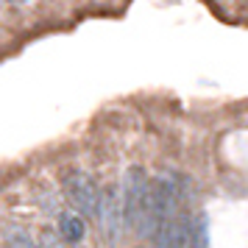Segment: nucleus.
I'll use <instances>...</instances> for the list:
<instances>
[{
  "instance_id": "3",
  "label": "nucleus",
  "mask_w": 248,
  "mask_h": 248,
  "mask_svg": "<svg viewBox=\"0 0 248 248\" xmlns=\"http://www.w3.org/2000/svg\"><path fill=\"white\" fill-rule=\"evenodd\" d=\"M114 206H117L114 192L112 190L101 192V209H98V215H103V229H106L109 234L117 232V212H114Z\"/></svg>"
},
{
  "instance_id": "1",
  "label": "nucleus",
  "mask_w": 248,
  "mask_h": 248,
  "mask_svg": "<svg viewBox=\"0 0 248 248\" xmlns=\"http://www.w3.org/2000/svg\"><path fill=\"white\" fill-rule=\"evenodd\" d=\"M123 220L142 234H151V181L142 168H128L123 179Z\"/></svg>"
},
{
  "instance_id": "4",
  "label": "nucleus",
  "mask_w": 248,
  "mask_h": 248,
  "mask_svg": "<svg viewBox=\"0 0 248 248\" xmlns=\"http://www.w3.org/2000/svg\"><path fill=\"white\" fill-rule=\"evenodd\" d=\"M59 232H62V237L67 243H81V237H84V220H81L78 215H62L59 217Z\"/></svg>"
},
{
  "instance_id": "5",
  "label": "nucleus",
  "mask_w": 248,
  "mask_h": 248,
  "mask_svg": "<svg viewBox=\"0 0 248 248\" xmlns=\"http://www.w3.org/2000/svg\"><path fill=\"white\" fill-rule=\"evenodd\" d=\"M9 248H42V246L31 243L25 234H12V237H9Z\"/></svg>"
},
{
  "instance_id": "2",
  "label": "nucleus",
  "mask_w": 248,
  "mask_h": 248,
  "mask_svg": "<svg viewBox=\"0 0 248 248\" xmlns=\"http://www.w3.org/2000/svg\"><path fill=\"white\" fill-rule=\"evenodd\" d=\"M62 187H64V195L70 198V203L81 215H87V217L98 215V209H101V190L87 173H67L62 179Z\"/></svg>"
},
{
  "instance_id": "6",
  "label": "nucleus",
  "mask_w": 248,
  "mask_h": 248,
  "mask_svg": "<svg viewBox=\"0 0 248 248\" xmlns=\"http://www.w3.org/2000/svg\"><path fill=\"white\" fill-rule=\"evenodd\" d=\"M9 3H14V6H25V3H31V0H9Z\"/></svg>"
}]
</instances>
